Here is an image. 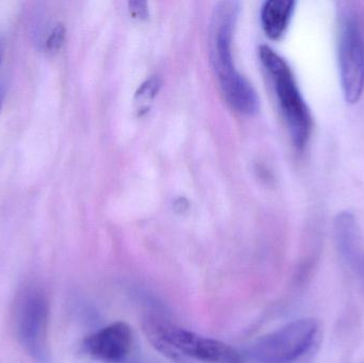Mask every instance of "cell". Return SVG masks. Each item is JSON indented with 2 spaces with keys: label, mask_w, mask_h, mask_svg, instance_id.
Instances as JSON below:
<instances>
[{
  "label": "cell",
  "mask_w": 364,
  "mask_h": 363,
  "mask_svg": "<svg viewBox=\"0 0 364 363\" xmlns=\"http://www.w3.org/2000/svg\"><path fill=\"white\" fill-rule=\"evenodd\" d=\"M132 347V328L125 322L111 324L85 338L82 343L87 356L104 363L125 362Z\"/></svg>",
  "instance_id": "7"
},
{
  "label": "cell",
  "mask_w": 364,
  "mask_h": 363,
  "mask_svg": "<svg viewBox=\"0 0 364 363\" xmlns=\"http://www.w3.org/2000/svg\"><path fill=\"white\" fill-rule=\"evenodd\" d=\"M64 33H65V30H64L63 26H55L51 33L49 34L46 43H45L46 50L49 53H55V51L59 50L60 47L63 44Z\"/></svg>",
  "instance_id": "10"
},
{
  "label": "cell",
  "mask_w": 364,
  "mask_h": 363,
  "mask_svg": "<svg viewBox=\"0 0 364 363\" xmlns=\"http://www.w3.org/2000/svg\"><path fill=\"white\" fill-rule=\"evenodd\" d=\"M237 2H220L212 23L211 59L220 87L229 104L243 114H252L259 108V98L252 85L233 65L231 38L237 14Z\"/></svg>",
  "instance_id": "1"
},
{
  "label": "cell",
  "mask_w": 364,
  "mask_h": 363,
  "mask_svg": "<svg viewBox=\"0 0 364 363\" xmlns=\"http://www.w3.org/2000/svg\"><path fill=\"white\" fill-rule=\"evenodd\" d=\"M259 55L263 65L271 75L280 110L293 144L299 151H303L311 136L314 119L309 107L299 91L294 74L288 62L269 46H261Z\"/></svg>",
  "instance_id": "3"
},
{
  "label": "cell",
  "mask_w": 364,
  "mask_h": 363,
  "mask_svg": "<svg viewBox=\"0 0 364 363\" xmlns=\"http://www.w3.org/2000/svg\"><path fill=\"white\" fill-rule=\"evenodd\" d=\"M160 87H161V82H160L159 78L154 77V78L149 79L141 85L138 93H136V98H138L139 102H151L157 95Z\"/></svg>",
  "instance_id": "9"
},
{
  "label": "cell",
  "mask_w": 364,
  "mask_h": 363,
  "mask_svg": "<svg viewBox=\"0 0 364 363\" xmlns=\"http://www.w3.org/2000/svg\"><path fill=\"white\" fill-rule=\"evenodd\" d=\"M361 270H363V278H364V260H363V268H361Z\"/></svg>",
  "instance_id": "13"
},
{
  "label": "cell",
  "mask_w": 364,
  "mask_h": 363,
  "mask_svg": "<svg viewBox=\"0 0 364 363\" xmlns=\"http://www.w3.org/2000/svg\"><path fill=\"white\" fill-rule=\"evenodd\" d=\"M151 345L177 363H242L239 353L226 343L199 336L177 326L151 323L145 328Z\"/></svg>",
  "instance_id": "2"
},
{
  "label": "cell",
  "mask_w": 364,
  "mask_h": 363,
  "mask_svg": "<svg viewBox=\"0 0 364 363\" xmlns=\"http://www.w3.org/2000/svg\"><path fill=\"white\" fill-rule=\"evenodd\" d=\"M296 2L292 0H269L261 10V23L265 34L271 40H279L286 33Z\"/></svg>",
  "instance_id": "8"
},
{
  "label": "cell",
  "mask_w": 364,
  "mask_h": 363,
  "mask_svg": "<svg viewBox=\"0 0 364 363\" xmlns=\"http://www.w3.org/2000/svg\"><path fill=\"white\" fill-rule=\"evenodd\" d=\"M318 332L314 320H297L259 339L250 355L256 363H294L311 349Z\"/></svg>",
  "instance_id": "5"
},
{
  "label": "cell",
  "mask_w": 364,
  "mask_h": 363,
  "mask_svg": "<svg viewBox=\"0 0 364 363\" xmlns=\"http://www.w3.org/2000/svg\"><path fill=\"white\" fill-rule=\"evenodd\" d=\"M129 8L130 12L136 18H146L147 14H149L146 2L132 1L129 2Z\"/></svg>",
  "instance_id": "11"
},
{
  "label": "cell",
  "mask_w": 364,
  "mask_h": 363,
  "mask_svg": "<svg viewBox=\"0 0 364 363\" xmlns=\"http://www.w3.org/2000/svg\"><path fill=\"white\" fill-rule=\"evenodd\" d=\"M48 302L38 288H28L16 305V334L21 347L38 363H48Z\"/></svg>",
  "instance_id": "6"
},
{
  "label": "cell",
  "mask_w": 364,
  "mask_h": 363,
  "mask_svg": "<svg viewBox=\"0 0 364 363\" xmlns=\"http://www.w3.org/2000/svg\"><path fill=\"white\" fill-rule=\"evenodd\" d=\"M338 63L344 99L356 104L364 90V32L353 11H343L340 17Z\"/></svg>",
  "instance_id": "4"
},
{
  "label": "cell",
  "mask_w": 364,
  "mask_h": 363,
  "mask_svg": "<svg viewBox=\"0 0 364 363\" xmlns=\"http://www.w3.org/2000/svg\"><path fill=\"white\" fill-rule=\"evenodd\" d=\"M4 90L0 87V109H1L2 102H4Z\"/></svg>",
  "instance_id": "12"
}]
</instances>
